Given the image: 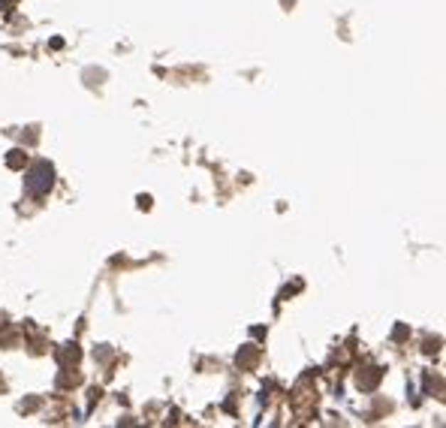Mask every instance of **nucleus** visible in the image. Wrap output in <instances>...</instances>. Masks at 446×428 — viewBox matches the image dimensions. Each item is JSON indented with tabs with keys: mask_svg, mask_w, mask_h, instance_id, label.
Wrapping results in <instances>:
<instances>
[{
	"mask_svg": "<svg viewBox=\"0 0 446 428\" xmlns=\"http://www.w3.org/2000/svg\"><path fill=\"white\" fill-rule=\"evenodd\" d=\"M52 184H55V169L48 166L46 160H36L28 169V175H24V191H28V196H46L52 191Z\"/></svg>",
	"mask_w": 446,
	"mask_h": 428,
	"instance_id": "f257e3e1",
	"label": "nucleus"
}]
</instances>
